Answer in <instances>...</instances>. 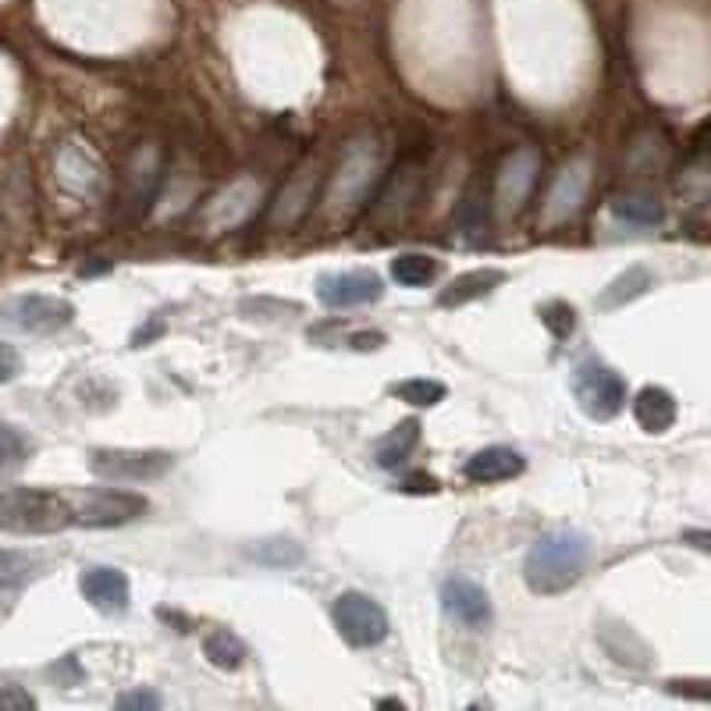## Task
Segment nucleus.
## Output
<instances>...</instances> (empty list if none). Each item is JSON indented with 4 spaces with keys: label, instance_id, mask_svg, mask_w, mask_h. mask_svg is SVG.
Returning <instances> with one entry per match:
<instances>
[{
    "label": "nucleus",
    "instance_id": "f257e3e1",
    "mask_svg": "<svg viewBox=\"0 0 711 711\" xmlns=\"http://www.w3.org/2000/svg\"><path fill=\"white\" fill-rule=\"evenodd\" d=\"M591 555H594L591 537L580 531H551L545 537H537V545L526 551V562H523L526 587L545 597L566 594L587 573Z\"/></svg>",
    "mask_w": 711,
    "mask_h": 711
},
{
    "label": "nucleus",
    "instance_id": "f03ea898",
    "mask_svg": "<svg viewBox=\"0 0 711 711\" xmlns=\"http://www.w3.org/2000/svg\"><path fill=\"white\" fill-rule=\"evenodd\" d=\"M75 526L71 498L47 488H0V531L19 537H47Z\"/></svg>",
    "mask_w": 711,
    "mask_h": 711
},
{
    "label": "nucleus",
    "instance_id": "7ed1b4c3",
    "mask_svg": "<svg viewBox=\"0 0 711 711\" xmlns=\"http://www.w3.org/2000/svg\"><path fill=\"white\" fill-rule=\"evenodd\" d=\"M573 395H576V406L591 420L605 423L611 417H619L626 406V381L602 360H580L573 366Z\"/></svg>",
    "mask_w": 711,
    "mask_h": 711
},
{
    "label": "nucleus",
    "instance_id": "20e7f679",
    "mask_svg": "<svg viewBox=\"0 0 711 711\" xmlns=\"http://www.w3.org/2000/svg\"><path fill=\"white\" fill-rule=\"evenodd\" d=\"M175 466V455L161 448H93L90 469L93 477L110 483H150L161 480Z\"/></svg>",
    "mask_w": 711,
    "mask_h": 711
},
{
    "label": "nucleus",
    "instance_id": "39448f33",
    "mask_svg": "<svg viewBox=\"0 0 711 711\" xmlns=\"http://www.w3.org/2000/svg\"><path fill=\"white\" fill-rule=\"evenodd\" d=\"M75 505V526L85 531H110V526H125L147 516L150 502L136 491H118V488H93L71 498Z\"/></svg>",
    "mask_w": 711,
    "mask_h": 711
},
{
    "label": "nucleus",
    "instance_id": "423d86ee",
    "mask_svg": "<svg viewBox=\"0 0 711 711\" xmlns=\"http://www.w3.org/2000/svg\"><path fill=\"white\" fill-rule=\"evenodd\" d=\"M335 630L349 648H377L388 637V611H384L370 594L346 591L338 594L331 608Z\"/></svg>",
    "mask_w": 711,
    "mask_h": 711
},
{
    "label": "nucleus",
    "instance_id": "0eeeda50",
    "mask_svg": "<svg viewBox=\"0 0 711 711\" xmlns=\"http://www.w3.org/2000/svg\"><path fill=\"white\" fill-rule=\"evenodd\" d=\"M0 313H4L8 324H14L25 335H57L75 320V306H71L68 299L43 295V292L14 295V299H8Z\"/></svg>",
    "mask_w": 711,
    "mask_h": 711
},
{
    "label": "nucleus",
    "instance_id": "6e6552de",
    "mask_svg": "<svg viewBox=\"0 0 711 711\" xmlns=\"http://www.w3.org/2000/svg\"><path fill=\"white\" fill-rule=\"evenodd\" d=\"M384 295V281L377 270H331L317 278V299L331 310H356L377 303Z\"/></svg>",
    "mask_w": 711,
    "mask_h": 711
},
{
    "label": "nucleus",
    "instance_id": "1a4fd4ad",
    "mask_svg": "<svg viewBox=\"0 0 711 711\" xmlns=\"http://www.w3.org/2000/svg\"><path fill=\"white\" fill-rule=\"evenodd\" d=\"M441 605H445L452 619H459L463 626H474V630H483L491 622V597L469 576H448L441 583Z\"/></svg>",
    "mask_w": 711,
    "mask_h": 711
},
{
    "label": "nucleus",
    "instance_id": "9d476101",
    "mask_svg": "<svg viewBox=\"0 0 711 711\" xmlns=\"http://www.w3.org/2000/svg\"><path fill=\"white\" fill-rule=\"evenodd\" d=\"M79 591H82V597L96 611L114 616V611H125L128 608V597H132V583H128V576L121 573V569H114V566H90V569H82Z\"/></svg>",
    "mask_w": 711,
    "mask_h": 711
},
{
    "label": "nucleus",
    "instance_id": "9b49d317",
    "mask_svg": "<svg viewBox=\"0 0 711 711\" xmlns=\"http://www.w3.org/2000/svg\"><path fill=\"white\" fill-rule=\"evenodd\" d=\"M534 178H537V153L534 150H516L502 164V171H498V182H494L498 207H502L505 213L523 207V199L531 196Z\"/></svg>",
    "mask_w": 711,
    "mask_h": 711
},
{
    "label": "nucleus",
    "instance_id": "f8f14e48",
    "mask_svg": "<svg viewBox=\"0 0 711 711\" xmlns=\"http://www.w3.org/2000/svg\"><path fill=\"white\" fill-rule=\"evenodd\" d=\"M523 469H526V459L516 448L491 445V448H480L469 455L463 466V477L469 483H502V480H516Z\"/></svg>",
    "mask_w": 711,
    "mask_h": 711
},
{
    "label": "nucleus",
    "instance_id": "ddd939ff",
    "mask_svg": "<svg viewBox=\"0 0 711 711\" xmlns=\"http://www.w3.org/2000/svg\"><path fill=\"white\" fill-rule=\"evenodd\" d=\"M597 640H602V648L611 662H619L626 668H648L651 665L648 644L630 630V626H622L616 619H602L597 622Z\"/></svg>",
    "mask_w": 711,
    "mask_h": 711
},
{
    "label": "nucleus",
    "instance_id": "4468645a",
    "mask_svg": "<svg viewBox=\"0 0 711 711\" xmlns=\"http://www.w3.org/2000/svg\"><path fill=\"white\" fill-rule=\"evenodd\" d=\"M676 398L673 392L658 388V384H648L633 395V420L640 423V431L648 434H665L668 427L676 423Z\"/></svg>",
    "mask_w": 711,
    "mask_h": 711
},
{
    "label": "nucleus",
    "instance_id": "2eb2a0df",
    "mask_svg": "<svg viewBox=\"0 0 711 711\" xmlns=\"http://www.w3.org/2000/svg\"><path fill=\"white\" fill-rule=\"evenodd\" d=\"M505 281V270H498V267H480V270H466V275H459L445 292L438 295V306H445V310H455V306H466V303H474V299H483V295H491L498 284Z\"/></svg>",
    "mask_w": 711,
    "mask_h": 711
},
{
    "label": "nucleus",
    "instance_id": "dca6fc26",
    "mask_svg": "<svg viewBox=\"0 0 711 711\" xmlns=\"http://www.w3.org/2000/svg\"><path fill=\"white\" fill-rule=\"evenodd\" d=\"M417 441H420V420L395 423L392 431L377 441V448H374L377 469H398L412 455V448H417Z\"/></svg>",
    "mask_w": 711,
    "mask_h": 711
},
{
    "label": "nucleus",
    "instance_id": "f3484780",
    "mask_svg": "<svg viewBox=\"0 0 711 711\" xmlns=\"http://www.w3.org/2000/svg\"><path fill=\"white\" fill-rule=\"evenodd\" d=\"M651 284H654V278H651L648 267H626L622 275H616V278L605 284V292L597 295V306H602V310H619V306L633 303V299L644 295Z\"/></svg>",
    "mask_w": 711,
    "mask_h": 711
},
{
    "label": "nucleus",
    "instance_id": "a211bd4d",
    "mask_svg": "<svg viewBox=\"0 0 711 711\" xmlns=\"http://www.w3.org/2000/svg\"><path fill=\"white\" fill-rule=\"evenodd\" d=\"M203 654L213 668H221V673H235L246 662V644L232 633V630H210L203 637Z\"/></svg>",
    "mask_w": 711,
    "mask_h": 711
},
{
    "label": "nucleus",
    "instance_id": "6ab92c4d",
    "mask_svg": "<svg viewBox=\"0 0 711 711\" xmlns=\"http://www.w3.org/2000/svg\"><path fill=\"white\" fill-rule=\"evenodd\" d=\"M441 275V267L434 264V256L427 253H398L392 260V278L406 289H423Z\"/></svg>",
    "mask_w": 711,
    "mask_h": 711
},
{
    "label": "nucleus",
    "instance_id": "aec40b11",
    "mask_svg": "<svg viewBox=\"0 0 711 711\" xmlns=\"http://www.w3.org/2000/svg\"><path fill=\"white\" fill-rule=\"evenodd\" d=\"M249 559L260 566H270V569H292L306 559V551L303 545H295L289 537H267V540H256L249 548Z\"/></svg>",
    "mask_w": 711,
    "mask_h": 711
},
{
    "label": "nucleus",
    "instance_id": "412c9836",
    "mask_svg": "<svg viewBox=\"0 0 711 711\" xmlns=\"http://www.w3.org/2000/svg\"><path fill=\"white\" fill-rule=\"evenodd\" d=\"M611 213L626 224H637V228H651L662 221V203H654L651 196L644 193H626L611 199Z\"/></svg>",
    "mask_w": 711,
    "mask_h": 711
},
{
    "label": "nucleus",
    "instance_id": "4be33fe9",
    "mask_svg": "<svg viewBox=\"0 0 711 711\" xmlns=\"http://www.w3.org/2000/svg\"><path fill=\"white\" fill-rule=\"evenodd\" d=\"M488 221H491V199L474 185V189H466L459 196V207H455V228H463L466 235H483Z\"/></svg>",
    "mask_w": 711,
    "mask_h": 711
},
{
    "label": "nucleus",
    "instance_id": "5701e85b",
    "mask_svg": "<svg viewBox=\"0 0 711 711\" xmlns=\"http://www.w3.org/2000/svg\"><path fill=\"white\" fill-rule=\"evenodd\" d=\"M36 576H39V559H33L28 551L0 548V591L25 587V583Z\"/></svg>",
    "mask_w": 711,
    "mask_h": 711
},
{
    "label": "nucleus",
    "instance_id": "b1692460",
    "mask_svg": "<svg viewBox=\"0 0 711 711\" xmlns=\"http://www.w3.org/2000/svg\"><path fill=\"white\" fill-rule=\"evenodd\" d=\"M395 398H403V403H409V406H420V409H427V406H438L441 398L448 395V388L441 381H431V377H409V381H403V384H395Z\"/></svg>",
    "mask_w": 711,
    "mask_h": 711
},
{
    "label": "nucleus",
    "instance_id": "393cba45",
    "mask_svg": "<svg viewBox=\"0 0 711 711\" xmlns=\"http://www.w3.org/2000/svg\"><path fill=\"white\" fill-rule=\"evenodd\" d=\"M28 459V441L19 427L0 423V469H14Z\"/></svg>",
    "mask_w": 711,
    "mask_h": 711
},
{
    "label": "nucleus",
    "instance_id": "a878e982",
    "mask_svg": "<svg viewBox=\"0 0 711 711\" xmlns=\"http://www.w3.org/2000/svg\"><path fill=\"white\" fill-rule=\"evenodd\" d=\"M33 708H36V697L22 683L0 676V711H33Z\"/></svg>",
    "mask_w": 711,
    "mask_h": 711
},
{
    "label": "nucleus",
    "instance_id": "bb28decb",
    "mask_svg": "<svg viewBox=\"0 0 711 711\" xmlns=\"http://www.w3.org/2000/svg\"><path fill=\"white\" fill-rule=\"evenodd\" d=\"M540 313H545V327H548V331H551L555 338H566V335L576 327L573 310H569L566 303H559V299H555V303H548Z\"/></svg>",
    "mask_w": 711,
    "mask_h": 711
},
{
    "label": "nucleus",
    "instance_id": "cd10ccee",
    "mask_svg": "<svg viewBox=\"0 0 711 711\" xmlns=\"http://www.w3.org/2000/svg\"><path fill=\"white\" fill-rule=\"evenodd\" d=\"M114 704L121 711H150V708H161V697H156L150 687H136V690H125L114 697Z\"/></svg>",
    "mask_w": 711,
    "mask_h": 711
},
{
    "label": "nucleus",
    "instance_id": "c85d7f7f",
    "mask_svg": "<svg viewBox=\"0 0 711 711\" xmlns=\"http://www.w3.org/2000/svg\"><path fill=\"white\" fill-rule=\"evenodd\" d=\"M22 374V356L8 341H0V384H8Z\"/></svg>",
    "mask_w": 711,
    "mask_h": 711
},
{
    "label": "nucleus",
    "instance_id": "c756f323",
    "mask_svg": "<svg viewBox=\"0 0 711 711\" xmlns=\"http://www.w3.org/2000/svg\"><path fill=\"white\" fill-rule=\"evenodd\" d=\"M441 483L431 477V474H409L403 477V483H398V491L403 494H438Z\"/></svg>",
    "mask_w": 711,
    "mask_h": 711
},
{
    "label": "nucleus",
    "instance_id": "7c9ffc66",
    "mask_svg": "<svg viewBox=\"0 0 711 711\" xmlns=\"http://www.w3.org/2000/svg\"><path fill=\"white\" fill-rule=\"evenodd\" d=\"M384 341H388V338H384L381 331H356V335H349L346 346L356 349V352H374V349L384 346Z\"/></svg>",
    "mask_w": 711,
    "mask_h": 711
},
{
    "label": "nucleus",
    "instance_id": "2f4dec72",
    "mask_svg": "<svg viewBox=\"0 0 711 711\" xmlns=\"http://www.w3.org/2000/svg\"><path fill=\"white\" fill-rule=\"evenodd\" d=\"M668 690H676V693H687V697H704V701H711V679H676V683H668Z\"/></svg>",
    "mask_w": 711,
    "mask_h": 711
},
{
    "label": "nucleus",
    "instance_id": "473e14b6",
    "mask_svg": "<svg viewBox=\"0 0 711 711\" xmlns=\"http://www.w3.org/2000/svg\"><path fill=\"white\" fill-rule=\"evenodd\" d=\"M683 537H687V545L711 551V534H704V531H687V534H683Z\"/></svg>",
    "mask_w": 711,
    "mask_h": 711
}]
</instances>
